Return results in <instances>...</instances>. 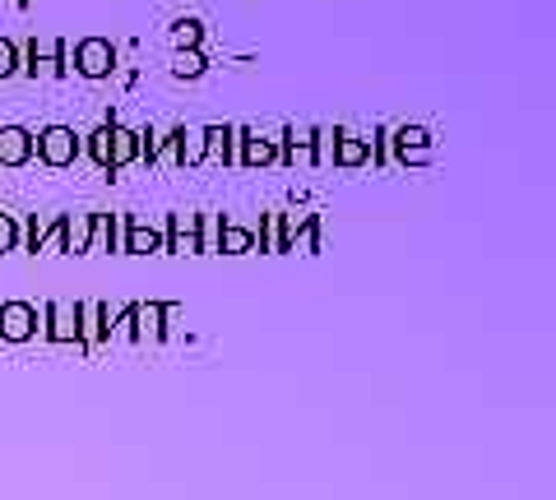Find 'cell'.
Returning a JSON list of instances; mask_svg holds the SVG:
<instances>
[{
	"mask_svg": "<svg viewBox=\"0 0 556 500\" xmlns=\"http://www.w3.org/2000/svg\"><path fill=\"white\" fill-rule=\"evenodd\" d=\"M139 163V130L121 126V120H112V149H108V177H116L121 167Z\"/></svg>",
	"mask_w": 556,
	"mask_h": 500,
	"instance_id": "7c38bea8",
	"label": "cell"
},
{
	"mask_svg": "<svg viewBox=\"0 0 556 500\" xmlns=\"http://www.w3.org/2000/svg\"><path fill=\"white\" fill-rule=\"evenodd\" d=\"M278 163L283 167H316V144H311V126H283L278 134Z\"/></svg>",
	"mask_w": 556,
	"mask_h": 500,
	"instance_id": "9c48e42d",
	"label": "cell"
},
{
	"mask_svg": "<svg viewBox=\"0 0 556 500\" xmlns=\"http://www.w3.org/2000/svg\"><path fill=\"white\" fill-rule=\"evenodd\" d=\"M274 163H278V140L237 126V167H274Z\"/></svg>",
	"mask_w": 556,
	"mask_h": 500,
	"instance_id": "ba28073f",
	"label": "cell"
},
{
	"mask_svg": "<svg viewBox=\"0 0 556 500\" xmlns=\"http://www.w3.org/2000/svg\"><path fill=\"white\" fill-rule=\"evenodd\" d=\"M20 75V42H10V38H0V84Z\"/></svg>",
	"mask_w": 556,
	"mask_h": 500,
	"instance_id": "d4e9b609",
	"label": "cell"
},
{
	"mask_svg": "<svg viewBox=\"0 0 556 500\" xmlns=\"http://www.w3.org/2000/svg\"><path fill=\"white\" fill-rule=\"evenodd\" d=\"M167 42H172V51L177 47H200L204 42V24L200 20H177L167 28Z\"/></svg>",
	"mask_w": 556,
	"mask_h": 500,
	"instance_id": "7402d4cb",
	"label": "cell"
},
{
	"mask_svg": "<svg viewBox=\"0 0 556 500\" xmlns=\"http://www.w3.org/2000/svg\"><path fill=\"white\" fill-rule=\"evenodd\" d=\"M116 251V214H93L89 222V255H112Z\"/></svg>",
	"mask_w": 556,
	"mask_h": 500,
	"instance_id": "2e32d148",
	"label": "cell"
},
{
	"mask_svg": "<svg viewBox=\"0 0 556 500\" xmlns=\"http://www.w3.org/2000/svg\"><path fill=\"white\" fill-rule=\"evenodd\" d=\"M255 251H269V255H283V214H265L260 218V232H255Z\"/></svg>",
	"mask_w": 556,
	"mask_h": 500,
	"instance_id": "ffe728a7",
	"label": "cell"
},
{
	"mask_svg": "<svg viewBox=\"0 0 556 500\" xmlns=\"http://www.w3.org/2000/svg\"><path fill=\"white\" fill-rule=\"evenodd\" d=\"M89 222L93 214H65V255H89Z\"/></svg>",
	"mask_w": 556,
	"mask_h": 500,
	"instance_id": "ac0fdd59",
	"label": "cell"
},
{
	"mask_svg": "<svg viewBox=\"0 0 556 500\" xmlns=\"http://www.w3.org/2000/svg\"><path fill=\"white\" fill-rule=\"evenodd\" d=\"M371 163H376V167L390 163V130H376V140H371Z\"/></svg>",
	"mask_w": 556,
	"mask_h": 500,
	"instance_id": "4316f807",
	"label": "cell"
},
{
	"mask_svg": "<svg viewBox=\"0 0 556 500\" xmlns=\"http://www.w3.org/2000/svg\"><path fill=\"white\" fill-rule=\"evenodd\" d=\"M65 42L61 38H28L20 47V75H28L33 84L38 79H61L70 75V65H65Z\"/></svg>",
	"mask_w": 556,
	"mask_h": 500,
	"instance_id": "6da1fadb",
	"label": "cell"
},
{
	"mask_svg": "<svg viewBox=\"0 0 556 500\" xmlns=\"http://www.w3.org/2000/svg\"><path fill=\"white\" fill-rule=\"evenodd\" d=\"M116 65H121L116 42H108V38H79L75 42V65H70L75 75H84V79H108V75H116Z\"/></svg>",
	"mask_w": 556,
	"mask_h": 500,
	"instance_id": "277c9868",
	"label": "cell"
},
{
	"mask_svg": "<svg viewBox=\"0 0 556 500\" xmlns=\"http://www.w3.org/2000/svg\"><path fill=\"white\" fill-rule=\"evenodd\" d=\"M38 306L33 302H0V343H28L38 334Z\"/></svg>",
	"mask_w": 556,
	"mask_h": 500,
	"instance_id": "52a82bcc",
	"label": "cell"
},
{
	"mask_svg": "<svg viewBox=\"0 0 556 500\" xmlns=\"http://www.w3.org/2000/svg\"><path fill=\"white\" fill-rule=\"evenodd\" d=\"M390 158L399 167H427L437 158V149H431V130L427 126H399L390 130Z\"/></svg>",
	"mask_w": 556,
	"mask_h": 500,
	"instance_id": "5b68a950",
	"label": "cell"
},
{
	"mask_svg": "<svg viewBox=\"0 0 556 500\" xmlns=\"http://www.w3.org/2000/svg\"><path fill=\"white\" fill-rule=\"evenodd\" d=\"M204 149L214 163L237 167V126H204Z\"/></svg>",
	"mask_w": 556,
	"mask_h": 500,
	"instance_id": "5bb4252c",
	"label": "cell"
},
{
	"mask_svg": "<svg viewBox=\"0 0 556 500\" xmlns=\"http://www.w3.org/2000/svg\"><path fill=\"white\" fill-rule=\"evenodd\" d=\"M112 316L116 306L108 302H79V348L89 357L98 343H112Z\"/></svg>",
	"mask_w": 556,
	"mask_h": 500,
	"instance_id": "8992f818",
	"label": "cell"
},
{
	"mask_svg": "<svg viewBox=\"0 0 556 500\" xmlns=\"http://www.w3.org/2000/svg\"><path fill=\"white\" fill-rule=\"evenodd\" d=\"M200 163H208L204 126H177V167H200Z\"/></svg>",
	"mask_w": 556,
	"mask_h": 500,
	"instance_id": "9a60e30c",
	"label": "cell"
},
{
	"mask_svg": "<svg viewBox=\"0 0 556 500\" xmlns=\"http://www.w3.org/2000/svg\"><path fill=\"white\" fill-rule=\"evenodd\" d=\"M108 149H112V120H102L93 134H84V153L102 167V177H108Z\"/></svg>",
	"mask_w": 556,
	"mask_h": 500,
	"instance_id": "44dd1931",
	"label": "cell"
},
{
	"mask_svg": "<svg viewBox=\"0 0 556 500\" xmlns=\"http://www.w3.org/2000/svg\"><path fill=\"white\" fill-rule=\"evenodd\" d=\"M33 163V130L24 126H0V171L28 167Z\"/></svg>",
	"mask_w": 556,
	"mask_h": 500,
	"instance_id": "30bf717a",
	"label": "cell"
},
{
	"mask_svg": "<svg viewBox=\"0 0 556 500\" xmlns=\"http://www.w3.org/2000/svg\"><path fill=\"white\" fill-rule=\"evenodd\" d=\"M208 70V56L200 47H177V56H172V79H200Z\"/></svg>",
	"mask_w": 556,
	"mask_h": 500,
	"instance_id": "e0dca14e",
	"label": "cell"
},
{
	"mask_svg": "<svg viewBox=\"0 0 556 500\" xmlns=\"http://www.w3.org/2000/svg\"><path fill=\"white\" fill-rule=\"evenodd\" d=\"M33 255H65V214L51 222V228H42L38 251H33Z\"/></svg>",
	"mask_w": 556,
	"mask_h": 500,
	"instance_id": "603a6c76",
	"label": "cell"
},
{
	"mask_svg": "<svg viewBox=\"0 0 556 500\" xmlns=\"http://www.w3.org/2000/svg\"><path fill=\"white\" fill-rule=\"evenodd\" d=\"M167 338V302H135V343Z\"/></svg>",
	"mask_w": 556,
	"mask_h": 500,
	"instance_id": "8fae6325",
	"label": "cell"
},
{
	"mask_svg": "<svg viewBox=\"0 0 556 500\" xmlns=\"http://www.w3.org/2000/svg\"><path fill=\"white\" fill-rule=\"evenodd\" d=\"M38 330L47 334V343H61V348H75V352H84L79 348V302H47L42 310H38Z\"/></svg>",
	"mask_w": 556,
	"mask_h": 500,
	"instance_id": "3957f363",
	"label": "cell"
},
{
	"mask_svg": "<svg viewBox=\"0 0 556 500\" xmlns=\"http://www.w3.org/2000/svg\"><path fill=\"white\" fill-rule=\"evenodd\" d=\"M218 232H223V218L200 214V255H218Z\"/></svg>",
	"mask_w": 556,
	"mask_h": 500,
	"instance_id": "cb8c5ba5",
	"label": "cell"
},
{
	"mask_svg": "<svg viewBox=\"0 0 556 500\" xmlns=\"http://www.w3.org/2000/svg\"><path fill=\"white\" fill-rule=\"evenodd\" d=\"M251 251H255V232L251 228H237V222H223L218 255H251Z\"/></svg>",
	"mask_w": 556,
	"mask_h": 500,
	"instance_id": "d6986e66",
	"label": "cell"
},
{
	"mask_svg": "<svg viewBox=\"0 0 556 500\" xmlns=\"http://www.w3.org/2000/svg\"><path fill=\"white\" fill-rule=\"evenodd\" d=\"M334 167L343 171H353V167H367L371 163V140H357V134H348L339 130V140H334V158H329Z\"/></svg>",
	"mask_w": 556,
	"mask_h": 500,
	"instance_id": "4fadbf2b",
	"label": "cell"
},
{
	"mask_svg": "<svg viewBox=\"0 0 556 500\" xmlns=\"http://www.w3.org/2000/svg\"><path fill=\"white\" fill-rule=\"evenodd\" d=\"M20 218L14 214H0V255H10V251H20Z\"/></svg>",
	"mask_w": 556,
	"mask_h": 500,
	"instance_id": "484cf974",
	"label": "cell"
},
{
	"mask_svg": "<svg viewBox=\"0 0 556 500\" xmlns=\"http://www.w3.org/2000/svg\"><path fill=\"white\" fill-rule=\"evenodd\" d=\"M79 153H84V144H79V134L70 126H47V130L33 134V158H38L42 167H51V171L75 167Z\"/></svg>",
	"mask_w": 556,
	"mask_h": 500,
	"instance_id": "7a4b0ae2",
	"label": "cell"
}]
</instances>
